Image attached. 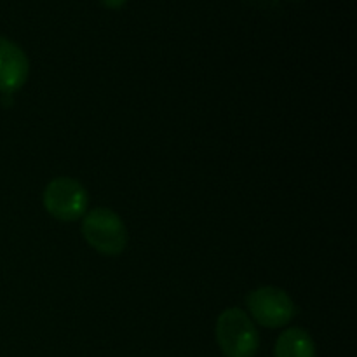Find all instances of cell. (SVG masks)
<instances>
[{
    "mask_svg": "<svg viewBox=\"0 0 357 357\" xmlns=\"http://www.w3.org/2000/svg\"><path fill=\"white\" fill-rule=\"evenodd\" d=\"M216 342L227 357H255L260 347V335L246 310L227 309L216 321Z\"/></svg>",
    "mask_w": 357,
    "mask_h": 357,
    "instance_id": "cell-1",
    "label": "cell"
},
{
    "mask_svg": "<svg viewBox=\"0 0 357 357\" xmlns=\"http://www.w3.org/2000/svg\"><path fill=\"white\" fill-rule=\"evenodd\" d=\"M84 239L91 248L105 257H117L128 244V229L115 211L94 208L84 215Z\"/></svg>",
    "mask_w": 357,
    "mask_h": 357,
    "instance_id": "cell-2",
    "label": "cell"
},
{
    "mask_svg": "<svg viewBox=\"0 0 357 357\" xmlns=\"http://www.w3.org/2000/svg\"><path fill=\"white\" fill-rule=\"evenodd\" d=\"M42 202L45 211L58 222H77L86 215L89 195L75 178L59 176L45 185Z\"/></svg>",
    "mask_w": 357,
    "mask_h": 357,
    "instance_id": "cell-3",
    "label": "cell"
},
{
    "mask_svg": "<svg viewBox=\"0 0 357 357\" xmlns=\"http://www.w3.org/2000/svg\"><path fill=\"white\" fill-rule=\"evenodd\" d=\"M248 316L264 328L288 326L296 316V305L291 296L275 286H261L253 289L246 298Z\"/></svg>",
    "mask_w": 357,
    "mask_h": 357,
    "instance_id": "cell-4",
    "label": "cell"
},
{
    "mask_svg": "<svg viewBox=\"0 0 357 357\" xmlns=\"http://www.w3.org/2000/svg\"><path fill=\"white\" fill-rule=\"evenodd\" d=\"M30 63L16 42L0 37V93L3 96L17 93L26 84Z\"/></svg>",
    "mask_w": 357,
    "mask_h": 357,
    "instance_id": "cell-5",
    "label": "cell"
},
{
    "mask_svg": "<svg viewBox=\"0 0 357 357\" xmlns=\"http://www.w3.org/2000/svg\"><path fill=\"white\" fill-rule=\"evenodd\" d=\"M274 357H316V344L303 328H288L279 335Z\"/></svg>",
    "mask_w": 357,
    "mask_h": 357,
    "instance_id": "cell-6",
    "label": "cell"
},
{
    "mask_svg": "<svg viewBox=\"0 0 357 357\" xmlns=\"http://www.w3.org/2000/svg\"><path fill=\"white\" fill-rule=\"evenodd\" d=\"M107 9H121V7L126 6L128 0H100Z\"/></svg>",
    "mask_w": 357,
    "mask_h": 357,
    "instance_id": "cell-7",
    "label": "cell"
}]
</instances>
